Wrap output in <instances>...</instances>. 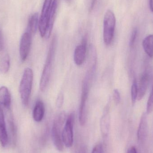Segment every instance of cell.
<instances>
[{
    "label": "cell",
    "mask_w": 153,
    "mask_h": 153,
    "mask_svg": "<svg viewBox=\"0 0 153 153\" xmlns=\"http://www.w3.org/2000/svg\"><path fill=\"white\" fill-rule=\"evenodd\" d=\"M39 14L38 13H33L29 19L27 26V32L31 35L34 34L36 32L39 27Z\"/></svg>",
    "instance_id": "17"
},
{
    "label": "cell",
    "mask_w": 153,
    "mask_h": 153,
    "mask_svg": "<svg viewBox=\"0 0 153 153\" xmlns=\"http://www.w3.org/2000/svg\"><path fill=\"white\" fill-rule=\"evenodd\" d=\"M11 103V97L8 88L5 86L0 87V106L9 110Z\"/></svg>",
    "instance_id": "14"
},
{
    "label": "cell",
    "mask_w": 153,
    "mask_h": 153,
    "mask_svg": "<svg viewBox=\"0 0 153 153\" xmlns=\"http://www.w3.org/2000/svg\"><path fill=\"white\" fill-rule=\"evenodd\" d=\"M96 0H92L91 2V5L90 7V11L92 10H93L94 7V5H95V3H96Z\"/></svg>",
    "instance_id": "28"
},
{
    "label": "cell",
    "mask_w": 153,
    "mask_h": 153,
    "mask_svg": "<svg viewBox=\"0 0 153 153\" xmlns=\"http://www.w3.org/2000/svg\"><path fill=\"white\" fill-rule=\"evenodd\" d=\"M150 72L147 70L145 71L141 76L138 85L137 100H142L145 95L150 82Z\"/></svg>",
    "instance_id": "11"
},
{
    "label": "cell",
    "mask_w": 153,
    "mask_h": 153,
    "mask_svg": "<svg viewBox=\"0 0 153 153\" xmlns=\"http://www.w3.org/2000/svg\"><path fill=\"white\" fill-rule=\"evenodd\" d=\"M55 48L56 40L54 38L53 39L50 45L45 63L40 78L39 88L42 91H44L46 90L50 80Z\"/></svg>",
    "instance_id": "3"
},
{
    "label": "cell",
    "mask_w": 153,
    "mask_h": 153,
    "mask_svg": "<svg viewBox=\"0 0 153 153\" xmlns=\"http://www.w3.org/2000/svg\"><path fill=\"white\" fill-rule=\"evenodd\" d=\"M87 39L86 36L82 39L81 44L76 46L74 54V60L76 65L80 66L84 62L87 51Z\"/></svg>",
    "instance_id": "9"
},
{
    "label": "cell",
    "mask_w": 153,
    "mask_h": 153,
    "mask_svg": "<svg viewBox=\"0 0 153 153\" xmlns=\"http://www.w3.org/2000/svg\"><path fill=\"white\" fill-rule=\"evenodd\" d=\"M148 134V126L146 113L142 115L137 130V137L139 143H145Z\"/></svg>",
    "instance_id": "10"
},
{
    "label": "cell",
    "mask_w": 153,
    "mask_h": 153,
    "mask_svg": "<svg viewBox=\"0 0 153 153\" xmlns=\"http://www.w3.org/2000/svg\"><path fill=\"white\" fill-rule=\"evenodd\" d=\"M53 0H45L41 12L39 23V29L40 36L42 38L45 36L47 28L48 17Z\"/></svg>",
    "instance_id": "7"
},
{
    "label": "cell",
    "mask_w": 153,
    "mask_h": 153,
    "mask_svg": "<svg viewBox=\"0 0 153 153\" xmlns=\"http://www.w3.org/2000/svg\"><path fill=\"white\" fill-rule=\"evenodd\" d=\"M74 123V116L71 114L67 119L62 132V138L64 145L68 148L72 147L73 145Z\"/></svg>",
    "instance_id": "6"
},
{
    "label": "cell",
    "mask_w": 153,
    "mask_h": 153,
    "mask_svg": "<svg viewBox=\"0 0 153 153\" xmlns=\"http://www.w3.org/2000/svg\"><path fill=\"white\" fill-rule=\"evenodd\" d=\"M131 94L132 102L134 104L135 103L138 96V85L135 78L134 79L131 86Z\"/></svg>",
    "instance_id": "20"
},
{
    "label": "cell",
    "mask_w": 153,
    "mask_h": 153,
    "mask_svg": "<svg viewBox=\"0 0 153 153\" xmlns=\"http://www.w3.org/2000/svg\"><path fill=\"white\" fill-rule=\"evenodd\" d=\"M116 23L115 14L112 11L108 10L105 13L103 19V40L106 45H109L112 43Z\"/></svg>",
    "instance_id": "4"
},
{
    "label": "cell",
    "mask_w": 153,
    "mask_h": 153,
    "mask_svg": "<svg viewBox=\"0 0 153 153\" xmlns=\"http://www.w3.org/2000/svg\"><path fill=\"white\" fill-rule=\"evenodd\" d=\"M4 46V38L2 33L0 31V51H1L3 49Z\"/></svg>",
    "instance_id": "26"
},
{
    "label": "cell",
    "mask_w": 153,
    "mask_h": 153,
    "mask_svg": "<svg viewBox=\"0 0 153 153\" xmlns=\"http://www.w3.org/2000/svg\"><path fill=\"white\" fill-rule=\"evenodd\" d=\"M64 100V96L62 92H61L58 94L56 99V107H57L58 108H62Z\"/></svg>",
    "instance_id": "23"
},
{
    "label": "cell",
    "mask_w": 153,
    "mask_h": 153,
    "mask_svg": "<svg viewBox=\"0 0 153 153\" xmlns=\"http://www.w3.org/2000/svg\"><path fill=\"white\" fill-rule=\"evenodd\" d=\"M127 153H137V150L134 146H132L128 149Z\"/></svg>",
    "instance_id": "27"
},
{
    "label": "cell",
    "mask_w": 153,
    "mask_h": 153,
    "mask_svg": "<svg viewBox=\"0 0 153 153\" xmlns=\"http://www.w3.org/2000/svg\"><path fill=\"white\" fill-rule=\"evenodd\" d=\"M58 4V0H53L50 13H49V17H48L46 33L45 36L46 38H49L51 36L54 24Z\"/></svg>",
    "instance_id": "12"
},
{
    "label": "cell",
    "mask_w": 153,
    "mask_h": 153,
    "mask_svg": "<svg viewBox=\"0 0 153 153\" xmlns=\"http://www.w3.org/2000/svg\"><path fill=\"white\" fill-rule=\"evenodd\" d=\"M67 1H71V0H67Z\"/></svg>",
    "instance_id": "30"
},
{
    "label": "cell",
    "mask_w": 153,
    "mask_h": 153,
    "mask_svg": "<svg viewBox=\"0 0 153 153\" xmlns=\"http://www.w3.org/2000/svg\"><path fill=\"white\" fill-rule=\"evenodd\" d=\"M31 44V34L27 31L23 33L19 44L20 58L22 62H25L27 60L30 51Z\"/></svg>",
    "instance_id": "8"
},
{
    "label": "cell",
    "mask_w": 153,
    "mask_h": 153,
    "mask_svg": "<svg viewBox=\"0 0 153 153\" xmlns=\"http://www.w3.org/2000/svg\"><path fill=\"white\" fill-rule=\"evenodd\" d=\"M45 113V107L44 102L41 100L37 101L33 109V119L35 121L39 122L44 118Z\"/></svg>",
    "instance_id": "16"
},
{
    "label": "cell",
    "mask_w": 153,
    "mask_h": 153,
    "mask_svg": "<svg viewBox=\"0 0 153 153\" xmlns=\"http://www.w3.org/2000/svg\"><path fill=\"white\" fill-rule=\"evenodd\" d=\"M107 109L105 110V112L102 117L100 122L101 132L102 137L104 138L108 137L109 132L110 118Z\"/></svg>",
    "instance_id": "15"
},
{
    "label": "cell",
    "mask_w": 153,
    "mask_h": 153,
    "mask_svg": "<svg viewBox=\"0 0 153 153\" xmlns=\"http://www.w3.org/2000/svg\"><path fill=\"white\" fill-rule=\"evenodd\" d=\"M95 65H94L92 67L89 69V71L86 73V75L83 81L79 110V121L81 126H85L86 122V103L90 91L91 80L95 70Z\"/></svg>",
    "instance_id": "1"
},
{
    "label": "cell",
    "mask_w": 153,
    "mask_h": 153,
    "mask_svg": "<svg viewBox=\"0 0 153 153\" xmlns=\"http://www.w3.org/2000/svg\"><path fill=\"white\" fill-rule=\"evenodd\" d=\"M137 30L136 28L134 29L132 31L131 34V37H130V41H129V46L130 47L132 48L134 45L136 39L137 37Z\"/></svg>",
    "instance_id": "22"
},
{
    "label": "cell",
    "mask_w": 153,
    "mask_h": 153,
    "mask_svg": "<svg viewBox=\"0 0 153 153\" xmlns=\"http://www.w3.org/2000/svg\"><path fill=\"white\" fill-rule=\"evenodd\" d=\"M113 98L114 101L116 102V104H118L120 102L121 97L120 93L119 91L117 89H115L113 91Z\"/></svg>",
    "instance_id": "24"
},
{
    "label": "cell",
    "mask_w": 153,
    "mask_h": 153,
    "mask_svg": "<svg viewBox=\"0 0 153 153\" xmlns=\"http://www.w3.org/2000/svg\"><path fill=\"white\" fill-rule=\"evenodd\" d=\"M9 141L6 129L4 114L2 107L0 106V143L2 147L7 145Z\"/></svg>",
    "instance_id": "13"
},
{
    "label": "cell",
    "mask_w": 153,
    "mask_h": 153,
    "mask_svg": "<svg viewBox=\"0 0 153 153\" xmlns=\"http://www.w3.org/2000/svg\"><path fill=\"white\" fill-rule=\"evenodd\" d=\"M149 4L150 10L153 12V0H149Z\"/></svg>",
    "instance_id": "29"
},
{
    "label": "cell",
    "mask_w": 153,
    "mask_h": 153,
    "mask_svg": "<svg viewBox=\"0 0 153 153\" xmlns=\"http://www.w3.org/2000/svg\"><path fill=\"white\" fill-rule=\"evenodd\" d=\"M10 57L9 55L6 54L0 61V73L2 74L7 73L10 70Z\"/></svg>",
    "instance_id": "19"
},
{
    "label": "cell",
    "mask_w": 153,
    "mask_h": 153,
    "mask_svg": "<svg viewBox=\"0 0 153 153\" xmlns=\"http://www.w3.org/2000/svg\"><path fill=\"white\" fill-rule=\"evenodd\" d=\"M143 46L144 50L147 55L153 57V35H150L146 36L143 40Z\"/></svg>",
    "instance_id": "18"
},
{
    "label": "cell",
    "mask_w": 153,
    "mask_h": 153,
    "mask_svg": "<svg viewBox=\"0 0 153 153\" xmlns=\"http://www.w3.org/2000/svg\"><path fill=\"white\" fill-rule=\"evenodd\" d=\"M153 110V85L148 98L146 107V113L150 114Z\"/></svg>",
    "instance_id": "21"
},
{
    "label": "cell",
    "mask_w": 153,
    "mask_h": 153,
    "mask_svg": "<svg viewBox=\"0 0 153 153\" xmlns=\"http://www.w3.org/2000/svg\"><path fill=\"white\" fill-rule=\"evenodd\" d=\"M33 72L30 68L24 70L20 83L19 91L22 102L24 106L28 105L32 91Z\"/></svg>",
    "instance_id": "2"
},
{
    "label": "cell",
    "mask_w": 153,
    "mask_h": 153,
    "mask_svg": "<svg viewBox=\"0 0 153 153\" xmlns=\"http://www.w3.org/2000/svg\"><path fill=\"white\" fill-rule=\"evenodd\" d=\"M65 114L61 113L54 121L52 130V136L55 146L57 150L62 152L64 149V143L61 134V128L65 120Z\"/></svg>",
    "instance_id": "5"
},
{
    "label": "cell",
    "mask_w": 153,
    "mask_h": 153,
    "mask_svg": "<svg viewBox=\"0 0 153 153\" xmlns=\"http://www.w3.org/2000/svg\"><path fill=\"white\" fill-rule=\"evenodd\" d=\"M91 153H103V149L101 144H99L94 146Z\"/></svg>",
    "instance_id": "25"
}]
</instances>
